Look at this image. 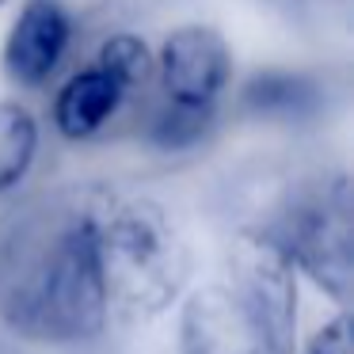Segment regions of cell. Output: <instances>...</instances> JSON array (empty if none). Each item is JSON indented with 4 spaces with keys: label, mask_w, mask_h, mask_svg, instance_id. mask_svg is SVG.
<instances>
[{
    "label": "cell",
    "mask_w": 354,
    "mask_h": 354,
    "mask_svg": "<svg viewBox=\"0 0 354 354\" xmlns=\"http://www.w3.org/2000/svg\"><path fill=\"white\" fill-rule=\"evenodd\" d=\"M92 191L31 202L0 225V320L35 343H84L107 324Z\"/></svg>",
    "instance_id": "6da1fadb"
},
{
    "label": "cell",
    "mask_w": 354,
    "mask_h": 354,
    "mask_svg": "<svg viewBox=\"0 0 354 354\" xmlns=\"http://www.w3.org/2000/svg\"><path fill=\"white\" fill-rule=\"evenodd\" d=\"M130 103V92L103 69L100 62L73 73L54 95V130L65 141H88L103 133L118 118V111Z\"/></svg>",
    "instance_id": "ba28073f"
},
{
    "label": "cell",
    "mask_w": 354,
    "mask_h": 354,
    "mask_svg": "<svg viewBox=\"0 0 354 354\" xmlns=\"http://www.w3.org/2000/svg\"><path fill=\"white\" fill-rule=\"evenodd\" d=\"M225 290L278 354H297V267L270 229H240L232 236Z\"/></svg>",
    "instance_id": "277c9868"
},
{
    "label": "cell",
    "mask_w": 354,
    "mask_h": 354,
    "mask_svg": "<svg viewBox=\"0 0 354 354\" xmlns=\"http://www.w3.org/2000/svg\"><path fill=\"white\" fill-rule=\"evenodd\" d=\"M320 103V92L308 77L301 73H259L248 80L244 88V111L255 118H293L313 115V107Z\"/></svg>",
    "instance_id": "9c48e42d"
},
{
    "label": "cell",
    "mask_w": 354,
    "mask_h": 354,
    "mask_svg": "<svg viewBox=\"0 0 354 354\" xmlns=\"http://www.w3.org/2000/svg\"><path fill=\"white\" fill-rule=\"evenodd\" d=\"M179 354H278L225 286H202L179 313Z\"/></svg>",
    "instance_id": "52a82bcc"
},
{
    "label": "cell",
    "mask_w": 354,
    "mask_h": 354,
    "mask_svg": "<svg viewBox=\"0 0 354 354\" xmlns=\"http://www.w3.org/2000/svg\"><path fill=\"white\" fill-rule=\"evenodd\" d=\"M214 126V115H194V111H179L160 103V111L149 122V141L156 149H168V153H179V149H194Z\"/></svg>",
    "instance_id": "7c38bea8"
},
{
    "label": "cell",
    "mask_w": 354,
    "mask_h": 354,
    "mask_svg": "<svg viewBox=\"0 0 354 354\" xmlns=\"http://www.w3.org/2000/svg\"><path fill=\"white\" fill-rule=\"evenodd\" d=\"M153 80L168 107L217 115V103L232 80V50L225 35L206 24L176 27L153 57Z\"/></svg>",
    "instance_id": "5b68a950"
},
{
    "label": "cell",
    "mask_w": 354,
    "mask_h": 354,
    "mask_svg": "<svg viewBox=\"0 0 354 354\" xmlns=\"http://www.w3.org/2000/svg\"><path fill=\"white\" fill-rule=\"evenodd\" d=\"M293 267L308 274L324 293L346 305L354 290V198L351 179L328 176L308 183L286 206L282 221L270 225Z\"/></svg>",
    "instance_id": "3957f363"
},
{
    "label": "cell",
    "mask_w": 354,
    "mask_h": 354,
    "mask_svg": "<svg viewBox=\"0 0 354 354\" xmlns=\"http://www.w3.org/2000/svg\"><path fill=\"white\" fill-rule=\"evenodd\" d=\"M39 156V122L19 100L0 103V194L19 187Z\"/></svg>",
    "instance_id": "30bf717a"
},
{
    "label": "cell",
    "mask_w": 354,
    "mask_h": 354,
    "mask_svg": "<svg viewBox=\"0 0 354 354\" xmlns=\"http://www.w3.org/2000/svg\"><path fill=\"white\" fill-rule=\"evenodd\" d=\"M92 232L111 313L153 320L179 301L191 252L160 202L92 191Z\"/></svg>",
    "instance_id": "7a4b0ae2"
},
{
    "label": "cell",
    "mask_w": 354,
    "mask_h": 354,
    "mask_svg": "<svg viewBox=\"0 0 354 354\" xmlns=\"http://www.w3.org/2000/svg\"><path fill=\"white\" fill-rule=\"evenodd\" d=\"M4 4H8V0H0V8H4Z\"/></svg>",
    "instance_id": "5bb4252c"
},
{
    "label": "cell",
    "mask_w": 354,
    "mask_h": 354,
    "mask_svg": "<svg viewBox=\"0 0 354 354\" xmlns=\"http://www.w3.org/2000/svg\"><path fill=\"white\" fill-rule=\"evenodd\" d=\"M305 354H354V339H351V316L339 313L335 320H328L313 339H308Z\"/></svg>",
    "instance_id": "4fadbf2b"
},
{
    "label": "cell",
    "mask_w": 354,
    "mask_h": 354,
    "mask_svg": "<svg viewBox=\"0 0 354 354\" xmlns=\"http://www.w3.org/2000/svg\"><path fill=\"white\" fill-rule=\"evenodd\" d=\"M95 62L130 92V100H138V95L149 88V80H153V54H149V46L138 39V35H126V31L111 35V39L100 46Z\"/></svg>",
    "instance_id": "8fae6325"
},
{
    "label": "cell",
    "mask_w": 354,
    "mask_h": 354,
    "mask_svg": "<svg viewBox=\"0 0 354 354\" xmlns=\"http://www.w3.org/2000/svg\"><path fill=\"white\" fill-rule=\"evenodd\" d=\"M73 46V19L57 0H27L4 39V73L16 88H42Z\"/></svg>",
    "instance_id": "8992f818"
}]
</instances>
